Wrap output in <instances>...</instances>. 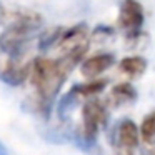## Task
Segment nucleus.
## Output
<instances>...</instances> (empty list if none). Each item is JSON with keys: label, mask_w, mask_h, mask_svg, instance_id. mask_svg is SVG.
I'll use <instances>...</instances> for the list:
<instances>
[{"label": "nucleus", "mask_w": 155, "mask_h": 155, "mask_svg": "<svg viewBox=\"0 0 155 155\" xmlns=\"http://www.w3.org/2000/svg\"><path fill=\"white\" fill-rule=\"evenodd\" d=\"M87 45H78L74 50L67 52L65 57L60 60H50V58H37L32 67V82L37 88L38 95L44 100H52L58 94L62 84L68 77L74 67L82 60L85 55Z\"/></svg>", "instance_id": "f257e3e1"}, {"label": "nucleus", "mask_w": 155, "mask_h": 155, "mask_svg": "<svg viewBox=\"0 0 155 155\" xmlns=\"http://www.w3.org/2000/svg\"><path fill=\"white\" fill-rule=\"evenodd\" d=\"M40 24V18L37 15H30V17H22L17 20V24H14L12 27H8L4 34L0 35V48L5 54L15 55L22 50V47L25 45V42L28 40V35L37 25Z\"/></svg>", "instance_id": "f03ea898"}, {"label": "nucleus", "mask_w": 155, "mask_h": 155, "mask_svg": "<svg viewBox=\"0 0 155 155\" xmlns=\"http://www.w3.org/2000/svg\"><path fill=\"white\" fill-rule=\"evenodd\" d=\"M82 117H84V138L87 142H94L98 130L107 124V110L98 100H90L85 104Z\"/></svg>", "instance_id": "7ed1b4c3"}, {"label": "nucleus", "mask_w": 155, "mask_h": 155, "mask_svg": "<svg viewBox=\"0 0 155 155\" xmlns=\"http://www.w3.org/2000/svg\"><path fill=\"white\" fill-rule=\"evenodd\" d=\"M118 25L130 34H137L143 25V8L137 0H124L118 14Z\"/></svg>", "instance_id": "20e7f679"}, {"label": "nucleus", "mask_w": 155, "mask_h": 155, "mask_svg": "<svg viewBox=\"0 0 155 155\" xmlns=\"http://www.w3.org/2000/svg\"><path fill=\"white\" fill-rule=\"evenodd\" d=\"M114 62H115V58L112 54H98V55H94V57L82 62L80 72L84 77L94 78L97 75H100L102 72H105L107 68H110L114 65Z\"/></svg>", "instance_id": "39448f33"}, {"label": "nucleus", "mask_w": 155, "mask_h": 155, "mask_svg": "<svg viewBox=\"0 0 155 155\" xmlns=\"http://www.w3.org/2000/svg\"><path fill=\"white\" fill-rule=\"evenodd\" d=\"M117 140L122 150L130 152L138 145L140 140V132H138L137 125L132 120H124L117 128Z\"/></svg>", "instance_id": "423d86ee"}, {"label": "nucleus", "mask_w": 155, "mask_h": 155, "mask_svg": "<svg viewBox=\"0 0 155 155\" xmlns=\"http://www.w3.org/2000/svg\"><path fill=\"white\" fill-rule=\"evenodd\" d=\"M118 68L128 77H138L147 70V60L143 57H125L120 60Z\"/></svg>", "instance_id": "0eeeda50"}, {"label": "nucleus", "mask_w": 155, "mask_h": 155, "mask_svg": "<svg viewBox=\"0 0 155 155\" xmlns=\"http://www.w3.org/2000/svg\"><path fill=\"white\" fill-rule=\"evenodd\" d=\"M110 95H112V102L115 105H124L128 104V102H134L135 97H137V92L130 84H120L112 88Z\"/></svg>", "instance_id": "6e6552de"}, {"label": "nucleus", "mask_w": 155, "mask_h": 155, "mask_svg": "<svg viewBox=\"0 0 155 155\" xmlns=\"http://www.w3.org/2000/svg\"><path fill=\"white\" fill-rule=\"evenodd\" d=\"M28 75V67H20V65H15V64H10L7 68H5L2 74H0V78L4 82L10 85H18L25 80V77Z\"/></svg>", "instance_id": "1a4fd4ad"}, {"label": "nucleus", "mask_w": 155, "mask_h": 155, "mask_svg": "<svg viewBox=\"0 0 155 155\" xmlns=\"http://www.w3.org/2000/svg\"><path fill=\"white\" fill-rule=\"evenodd\" d=\"M140 137L145 143L153 145L155 143V112L145 115L140 127Z\"/></svg>", "instance_id": "9d476101"}, {"label": "nucleus", "mask_w": 155, "mask_h": 155, "mask_svg": "<svg viewBox=\"0 0 155 155\" xmlns=\"http://www.w3.org/2000/svg\"><path fill=\"white\" fill-rule=\"evenodd\" d=\"M104 88H105V82L95 80V82H90V84H85V85H78L74 90L77 92L78 97H94V95L100 94Z\"/></svg>", "instance_id": "9b49d317"}, {"label": "nucleus", "mask_w": 155, "mask_h": 155, "mask_svg": "<svg viewBox=\"0 0 155 155\" xmlns=\"http://www.w3.org/2000/svg\"><path fill=\"white\" fill-rule=\"evenodd\" d=\"M0 155H8V153H7V150H5V147H4L2 143H0Z\"/></svg>", "instance_id": "f8f14e48"}]
</instances>
